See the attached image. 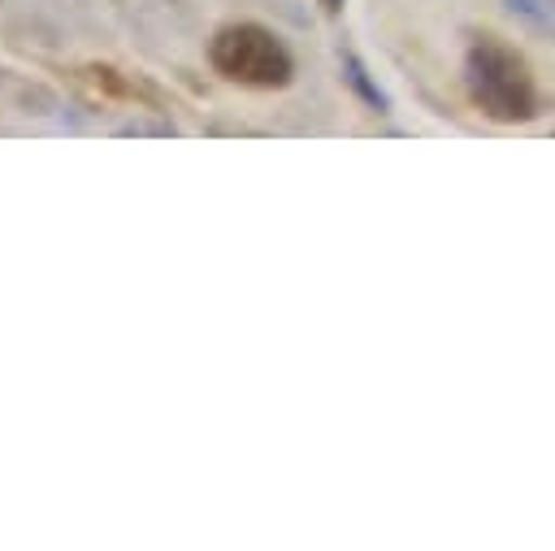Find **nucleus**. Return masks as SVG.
Wrapping results in <instances>:
<instances>
[{"label": "nucleus", "mask_w": 555, "mask_h": 551, "mask_svg": "<svg viewBox=\"0 0 555 551\" xmlns=\"http://www.w3.org/2000/svg\"><path fill=\"white\" fill-rule=\"evenodd\" d=\"M208 65L238 87L251 91H282L295 78L291 48L260 22H225L208 39Z\"/></svg>", "instance_id": "2"}, {"label": "nucleus", "mask_w": 555, "mask_h": 551, "mask_svg": "<svg viewBox=\"0 0 555 551\" xmlns=\"http://www.w3.org/2000/svg\"><path fill=\"white\" fill-rule=\"evenodd\" d=\"M464 91L473 100V108L499 126H520L538 117V82L529 61L494 39V35H477L464 52Z\"/></svg>", "instance_id": "1"}, {"label": "nucleus", "mask_w": 555, "mask_h": 551, "mask_svg": "<svg viewBox=\"0 0 555 551\" xmlns=\"http://www.w3.org/2000/svg\"><path fill=\"white\" fill-rule=\"evenodd\" d=\"M317 4H321V13H325V17H338L347 0H317Z\"/></svg>", "instance_id": "5"}, {"label": "nucleus", "mask_w": 555, "mask_h": 551, "mask_svg": "<svg viewBox=\"0 0 555 551\" xmlns=\"http://www.w3.org/2000/svg\"><path fill=\"white\" fill-rule=\"evenodd\" d=\"M74 82H78V87H87V91H91V95H100V100L143 104V108H152V113L169 108V104H165V91H160L152 78L130 74V69H117V65H104V61L78 65V69H74Z\"/></svg>", "instance_id": "3"}, {"label": "nucleus", "mask_w": 555, "mask_h": 551, "mask_svg": "<svg viewBox=\"0 0 555 551\" xmlns=\"http://www.w3.org/2000/svg\"><path fill=\"white\" fill-rule=\"evenodd\" d=\"M343 82H347L373 113H390V95L369 78V69L360 65V56H343Z\"/></svg>", "instance_id": "4"}]
</instances>
